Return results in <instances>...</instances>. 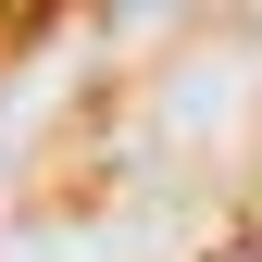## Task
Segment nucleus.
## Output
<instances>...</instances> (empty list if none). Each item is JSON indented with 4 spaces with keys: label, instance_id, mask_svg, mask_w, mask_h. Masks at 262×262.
Masks as SVG:
<instances>
[]
</instances>
